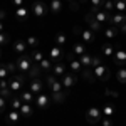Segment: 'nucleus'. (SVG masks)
<instances>
[{"label":"nucleus","mask_w":126,"mask_h":126,"mask_svg":"<svg viewBox=\"0 0 126 126\" xmlns=\"http://www.w3.org/2000/svg\"><path fill=\"white\" fill-rule=\"evenodd\" d=\"M15 64H17V71H19V74H29L30 67H32V56H30V52H25V54H22L19 56V59L15 61Z\"/></svg>","instance_id":"nucleus-1"},{"label":"nucleus","mask_w":126,"mask_h":126,"mask_svg":"<svg viewBox=\"0 0 126 126\" xmlns=\"http://www.w3.org/2000/svg\"><path fill=\"white\" fill-rule=\"evenodd\" d=\"M103 119V111H101V108L99 106H89L86 109V121L89 125H96Z\"/></svg>","instance_id":"nucleus-2"},{"label":"nucleus","mask_w":126,"mask_h":126,"mask_svg":"<svg viewBox=\"0 0 126 126\" xmlns=\"http://www.w3.org/2000/svg\"><path fill=\"white\" fill-rule=\"evenodd\" d=\"M25 74H14L9 78V86H10V91L15 94V93H20L22 87H24V81H25Z\"/></svg>","instance_id":"nucleus-3"},{"label":"nucleus","mask_w":126,"mask_h":126,"mask_svg":"<svg viewBox=\"0 0 126 126\" xmlns=\"http://www.w3.org/2000/svg\"><path fill=\"white\" fill-rule=\"evenodd\" d=\"M47 12H49V7L46 5L44 0H35V2L32 3V14H34L37 19H44V17L47 15Z\"/></svg>","instance_id":"nucleus-4"},{"label":"nucleus","mask_w":126,"mask_h":126,"mask_svg":"<svg viewBox=\"0 0 126 126\" xmlns=\"http://www.w3.org/2000/svg\"><path fill=\"white\" fill-rule=\"evenodd\" d=\"M84 20H86V24H87V29H91L96 35L99 34V32H103V25L94 19V15H93L91 12H87L86 15H84Z\"/></svg>","instance_id":"nucleus-5"},{"label":"nucleus","mask_w":126,"mask_h":126,"mask_svg":"<svg viewBox=\"0 0 126 126\" xmlns=\"http://www.w3.org/2000/svg\"><path fill=\"white\" fill-rule=\"evenodd\" d=\"M93 72H94V76H96L99 81H108V79L111 78V69H109V66H106V64H101V66L94 67Z\"/></svg>","instance_id":"nucleus-6"},{"label":"nucleus","mask_w":126,"mask_h":126,"mask_svg":"<svg viewBox=\"0 0 126 126\" xmlns=\"http://www.w3.org/2000/svg\"><path fill=\"white\" fill-rule=\"evenodd\" d=\"M44 89H46V82L42 81V78H34V79H30L29 91L32 93V94H40V93H44Z\"/></svg>","instance_id":"nucleus-7"},{"label":"nucleus","mask_w":126,"mask_h":126,"mask_svg":"<svg viewBox=\"0 0 126 126\" xmlns=\"http://www.w3.org/2000/svg\"><path fill=\"white\" fill-rule=\"evenodd\" d=\"M61 82H62L64 89H66V91H69L71 87L78 82V74H74V72H66V74L61 78Z\"/></svg>","instance_id":"nucleus-8"},{"label":"nucleus","mask_w":126,"mask_h":126,"mask_svg":"<svg viewBox=\"0 0 126 126\" xmlns=\"http://www.w3.org/2000/svg\"><path fill=\"white\" fill-rule=\"evenodd\" d=\"M67 59H69V67H71V72H74V74H81V71H82V64H81V61L76 59V56L72 54V52H69L67 54Z\"/></svg>","instance_id":"nucleus-9"},{"label":"nucleus","mask_w":126,"mask_h":126,"mask_svg":"<svg viewBox=\"0 0 126 126\" xmlns=\"http://www.w3.org/2000/svg\"><path fill=\"white\" fill-rule=\"evenodd\" d=\"M50 97L46 94V93H40V94H37V97H35V104H37V108H40V109H47L49 106H50Z\"/></svg>","instance_id":"nucleus-10"},{"label":"nucleus","mask_w":126,"mask_h":126,"mask_svg":"<svg viewBox=\"0 0 126 126\" xmlns=\"http://www.w3.org/2000/svg\"><path fill=\"white\" fill-rule=\"evenodd\" d=\"M62 57H64V50H62V47H52L50 50H49V59L54 62V64H57V62H61L62 61Z\"/></svg>","instance_id":"nucleus-11"},{"label":"nucleus","mask_w":126,"mask_h":126,"mask_svg":"<svg viewBox=\"0 0 126 126\" xmlns=\"http://www.w3.org/2000/svg\"><path fill=\"white\" fill-rule=\"evenodd\" d=\"M20 118H22L20 111L10 109V111H7V113H5V123H7V125H10V126H12V125H17Z\"/></svg>","instance_id":"nucleus-12"},{"label":"nucleus","mask_w":126,"mask_h":126,"mask_svg":"<svg viewBox=\"0 0 126 126\" xmlns=\"http://www.w3.org/2000/svg\"><path fill=\"white\" fill-rule=\"evenodd\" d=\"M126 22V14H118V12H113L111 17H109V24L114 25V27H121Z\"/></svg>","instance_id":"nucleus-13"},{"label":"nucleus","mask_w":126,"mask_h":126,"mask_svg":"<svg viewBox=\"0 0 126 126\" xmlns=\"http://www.w3.org/2000/svg\"><path fill=\"white\" fill-rule=\"evenodd\" d=\"M79 37H81V40H82L84 44H93V42L96 40V34L91 29H84V30H81Z\"/></svg>","instance_id":"nucleus-14"},{"label":"nucleus","mask_w":126,"mask_h":126,"mask_svg":"<svg viewBox=\"0 0 126 126\" xmlns=\"http://www.w3.org/2000/svg\"><path fill=\"white\" fill-rule=\"evenodd\" d=\"M113 61H114V64H116V66L123 67V66L126 64V50L118 49L116 52H114V56H113Z\"/></svg>","instance_id":"nucleus-15"},{"label":"nucleus","mask_w":126,"mask_h":126,"mask_svg":"<svg viewBox=\"0 0 126 126\" xmlns=\"http://www.w3.org/2000/svg\"><path fill=\"white\" fill-rule=\"evenodd\" d=\"M14 50H15L19 56H22V54H25V52L29 50V46L25 44V40L19 39V40H15V42H14Z\"/></svg>","instance_id":"nucleus-16"},{"label":"nucleus","mask_w":126,"mask_h":126,"mask_svg":"<svg viewBox=\"0 0 126 126\" xmlns=\"http://www.w3.org/2000/svg\"><path fill=\"white\" fill-rule=\"evenodd\" d=\"M94 15V19L103 25V24H109V17H111V14H108L106 10H99V12H96V14H93Z\"/></svg>","instance_id":"nucleus-17"},{"label":"nucleus","mask_w":126,"mask_h":126,"mask_svg":"<svg viewBox=\"0 0 126 126\" xmlns=\"http://www.w3.org/2000/svg\"><path fill=\"white\" fill-rule=\"evenodd\" d=\"M114 52H116V50L113 47V44H109V42H106V44L101 46V56H103V57H113Z\"/></svg>","instance_id":"nucleus-18"},{"label":"nucleus","mask_w":126,"mask_h":126,"mask_svg":"<svg viewBox=\"0 0 126 126\" xmlns=\"http://www.w3.org/2000/svg\"><path fill=\"white\" fill-rule=\"evenodd\" d=\"M104 2H106V0H89V12H91V14H96L99 10H103Z\"/></svg>","instance_id":"nucleus-19"},{"label":"nucleus","mask_w":126,"mask_h":126,"mask_svg":"<svg viewBox=\"0 0 126 126\" xmlns=\"http://www.w3.org/2000/svg\"><path fill=\"white\" fill-rule=\"evenodd\" d=\"M71 52H72L74 56H78V57H81L82 54H86V46H84V42H76V44H72Z\"/></svg>","instance_id":"nucleus-20"},{"label":"nucleus","mask_w":126,"mask_h":126,"mask_svg":"<svg viewBox=\"0 0 126 126\" xmlns=\"http://www.w3.org/2000/svg\"><path fill=\"white\" fill-rule=\"evenodd\" d=\"M67 71H66V64H62V62H57V64H54V67H52V74L56 76V78H62L64 74H66Z\"/></svg>","instance_id":"nucleus-21"},{"label":"nucleus","mask_w":126,"mask_h":126,"mask_svg":"<svg viewBox=\"0 0 126 126\" xmlns=\"http://www.w3.org/2000/svg\"><path fill=\"white\" fill-rule=\"evenodd\" d=\"M79 76L84 78L87 82H94V81H96V76H94V72H93V69H91V67H82V71H81Z\"/></svg>","instance_id":"nucleus-22"},{"label":"nucleus","mask_w":126,"mask_h":126,"mask_svg":"<svg viewBox=\"0 0 126 126\" xmlns=\"http://www.w3.org/2000/svg\"><path fill=\"white\" fill-rule=\"evenodd\" d=\"M19 97L22 99V103H25V104H32V103L35 101V97H34V94H32L30 91H20Z\"/></svg>","instance_id":"nucleus-23"},{"label":"nucleus","mask_w":126,"mask_h":126,"mask_svg":"<svg viewBox=\"0 0 126 126\" xmlns=\"http://www.w3.org/2000/svg\"><path fill=\"white\" fill-rule=\"evenodd\" d=\"M103 34H104V37L106 39H114V37H118V34H119V30H118V27H114V25H109V27H106V29L103 30Z\"/></svg>","instance_id":"nucleus-24"},{"label":"nucleus","mask_w":126,"mask_h":126,"mask_svg":"<svg viewBox=\"0 0 126 126\" xmlns=\"http://www.w3.org/2000/svg\"><path fill=\"white\" fill-rule=\"evenodd\" d=\"M61 10H62V0H50V3H49V12H52V14L57 15Z\"/></svg>","instance_id":"nucleus-25"},{"label":"nucleus","mask_w":126,"mask_h":126,"mask_svg":"<svg viewBox=\"0 0 126 126\" xmlns=\"http://www.w3.org/2000/svg\"><path fill=\"white\" fill-rule=\"evenodd\" d=\"M40 69H42V72H52V67H54V62H52V61H50V59H42V61H40Z\"/></svg>","instance_id":"nucleus-26"},{"label":"nucleus","mask_w":126,"mask_h":126,"mask_svg":"<svg viewBox=\"0 0 126 126\" xmlns=\"http://www.w3.org/2000/svg\"><path fill=\"white\" fill-rule=\"evenodd\" d=\"M40 74H42V69H40L39 64H32V67H30L29 74H27V78L34 79V78H40Z\"/></svg>","instance_id":"nucleus-27"},{"label":"nucleus","mask_w":126,"mask_h":126,"mask_svg":"<svg viewBox=\"0 0 126 126\" xmlns=\"http://www.w3.org/2000/svg\"><path fill=\"white\" fill-rule=\"evenodd\" d=\"M20 114H22V118H30L32 114H34V109H32V104H22L20 106Z\"/></svg>","instance_id":"nucleus-28"},{"label":"nucleus","mask_w":126,"mask_h":126,"mask_svg":"<svg viewBox=\"0 0 126 126\" xmlns=\"http://www.w3.org/2000/svg\"><path fill=\"white\" fill-rule=\"evenodd\" d=\"M101 111H103V118H111L114 114V106L111 103H106L104 106L101 108Z\"/></svg>","instance_id":"nucleus-29"},{"label":"nucleus","mask_w":126,"mask_h":126,"mask_svg":"<svg viewBox=\"0 0 126 126\" xmlns=\"http://www.w3.org/2000/svg\"><path fill=\"white\" fill-rule=\"evenodd\" d=\"M22 104H24V103H22V99H20L19 96H14L9 103L10 109H15V111H20V106H22Z\"/></svg>","instance_id":"nucleus-30"},{"label":"nucleus","mask_w":126,"mask_h":126,"mask_svg":"<svg viewBox=\"0 0 126 126\" xmlns=\"http://www.w3.org/2000/svg\"><path fill=\"white\" fill-rule=\"evenodd\" d=\"M114 12L126 14V0H114Z\"/></svg>","instance_id":"nucleus-31"},{"label":"nucleus","mask_w":126,"mask_h":126,"mask_svg":"<svg viewBox=\"0 0 126 126\" xmlns=\"http://www.w3.org/2000/svg\"><path fill=\"white\" fill-rule=\"evenodd\" d=\"M30 56H32V62L34 64H40V61L44 59V54L40 50H37V49H32L30 50Z\"/></svg>","instance_id":"nucleus-32"},{"label":"nucleus","mask_w":126,"mask_h":126,"mask_svg":"<svg viewBox=\"0 0 126 126\" xmlns=\"http://www.w3.org/2000/svg\"><path fill=\"white\" fill-rule=\"evenodd\" d=\"M66 93H67V91H61V93H52V101H54V103H57V104L64 103V101H66Z\"/></svg>","instance_id":"nucleus-33"},{"label":"nucleus","mask_w":126,"mask_h":126,"mask_svg":"<svg viewBox=\"0 0 126 126\" xmlns=\"http://www.w3.org/2000/svg\"><path fill=\"white\" fill-rule=\"evenodd\" d=\"M79 61H81L82 67H91V62H93V56L86 52V54H82V56L79 57Z\"/></svg>","instance_id":"nucleus-34"},{"label":"nucleus","mask_w":126,"mask_h":126,"mask_svg":"<svg viewBox=\"0 0 126 126\" xmlns=\"http://www.w3.org/2000/svg\"><path fill=\"white\" fill-rule=\"evenodd\" d=\"M27 15H29V10L25 9V7H19V9H15V17L19 20H25L27 19Z\"/></svg>","instance_id":"nucleus-35"},{"label":"nucleus","mask_w":126,"mask_h":126,"mask_svg":"<svg viewBox=\"0 0 126 126\" xmlns=\"http://www.w3.org/2000/svg\"><path fill=\"white\" fill-rule=\"evenodd\" d=\"M25 44H27L30 49H37L39 47V39H37L35 35H29V37L25 39Z\"/></svg>","instance_id":"nucleus-36"},{"label":"nucleus","mask_w":126,"mask_h":126,"mask_svg":"<svg viewBox=\"0 0 126 126\" xmlns=\"http://www.w3.org/2000/svg\"><path fill=\"white\" fill-rule=\"evenodd\" d=\"M66 42H67L66 34H62V32L56 34V44H57V47H64V46H66Z\"/></svg>","instance_id":"nucleus-37"},{"label":"nucleus","mask_w":126,"mask_h":126,"mask_svg":"<svg viewBox=\"0 0 126 126\" xmlns=\"http://www.w3.org/2000/svg\"><path fill=\"white\" fill-rule=\"evenodd\" d=\"M116 78H118V81H119L121 84H126V69L125 67H119V69H118Z\"/></svg>","instance_id":"nucleus-38"},{"label":"nucleus","mask_w":126,"mask_h":126,"mask_svg":"<svg viewBox=\"0 0 126 126\" xmlns=\"http://www.w3.org/2000/svg\"><path fill=\"white\" fill-rule=\"evenodd\" d=\"M57 79H59V78H56L52 72H49L47 76H46V87H49V89H50V87H52V84H54Z\"/></svg>","instance_id":"nucleus-39"},{"label":"nucleus","mask_w":126,"mask_h":126,"mask_svg":"<svg viewBox=\"0 0 126 126\" xmlns=\"http://www.w3.org/2000/svg\"><path fill=\"white\" fill-rule=\"evenodd\" d=\"M103 10H106L108 14H113L114 12V0H106L103 5Z\"/></svg>","instance_id":"nucleus-40"},{"label":"nucleus","mask_w":126,"mask_h":126,"mask_svg":"<svg viewBox=\"0 0 126 126\" xmlns=\"http://www.w3.org/2000/svg\"><path fill=\"white\" fill-rule=\"evenodd\" d=\"M61 91H66V89H64V86H62L61 79H57V81L52 84V87H50V93H61Z\"/></svg>","instance_id":"nucleus-41"},{"label":"nucleus","mask_w":126,"mask_h":126,"mask_svg":"<svg viewBox=\"0 0 126 126\" xmlns=\"http://www.w3.org/2000/svg\"><path fill=\"white\" fill-rule=\"evenodd\" d=\"M10 42V35L7 32H0V47H3V46H7Z\"/></svg>","instance_id":"nucleus-42"},{"label":"nucleus","mask_w":126,"mask_h":126,"mask_svg":"<svg viewBox=\"0 0 126 126\" xmlns=\"http://www.w3.org/2000/svg\"><path fill=\"white\" fill-rule=\"evenodd\" d=\"M10 76L9 69H7V64L3 62V64H0V79H7Z\"/></svg>","instance_id":"nucleus-43"},{"label":"nucleus","mask_w":126,"mask_h":126,"mask_svg":"<svg viewBox=\"0 0 126 126\" xmlns=\"http://www.w3.org/2000/svg\"><path fill=\"white\" fill-rule=\"evenodd\" d=\"M101 64H104V62H103V59H101V56H93V62H91V69L97 67V66H101Z\"/></svg>","instance_id":"nucleus-44"},{"label":"nucleus","mask_w":126,"mask_h":126,"mask_svg":"<svg viewBox=\"0 0 126 126\" xmlns=\"http://www.w3.org/2000/svg\"><path fill=\"white\" fill-rule=\"evenodd\" d=\"M64 2H67V3H69V9L72 10V12H78V10H79V3L76 2V0H64Z\"/></svg>","instance_id":"nucleus-45"},{"label":"nucleus","mask_w":126,"mask_h":126,"mask_svg":"<svg viewBox=\"0 0 126 126\" xmlns=\"http://www.w3.org/2000/svg\"><path fill=\"white\" fill-rule=\"evenodd\" d=\"M7 69H9L10 76L17 74V72H15V71H17V64H15V62H7Z\"/></svg>","instance_id":"nucleus-46"},{"label":"nucleus","mask_w":126,"mask_h":126,"mask_svg":"<svg viewBox=\"0 0 126 126\" xmlns=\"http://www.w3.org/2000/svg\"><path fill=\"white\" fill-rule=\"evenodd\" d=\"M7 106H9V99L0 96V113H3V111L7 109Z\"/></svg>","instance_id":"nucleus-47"},{"label":"nucleus","mask_w":126,"mask_h":126,"mask_svg":"<svg viewBox=\"0 0 126 126\" xmlns=\"http://www.w3.org/2000/svg\"><path fill=\"white\" fill-rule=\"evenodd\" d=\"M101 125L103 126H113V119L111 118H103L101 119Z\"/></svg>","instance_id":"nucleus-48"},{"label":"nucleus","mask_w":126,"mask_h":126,"mask_svg":"<svg viewBox=\"0 0 126 126\" xmlns=\"http://www.w3.org/2000/svg\"><path fill=\"white\" fill-rule=\"evenodd\" d=\"M12 2H14V5H15L17 9H19V7H24V0H12Z\"/></svg>","instance_id":"nucleus-49"},{"label":"nucleus","mask_w":126,"mask_h":126,"mask_svg":"<svg viewBox=\"0 0 126 126\" xmlns=\"http://www.w3.org/2000/svg\"><path fill=\"white\" fill-rule=\"evenodd\" d=\"M106 96H113V97H118L119 94H118V93H113L111 89H106Z\"/></svg>","instance_id":"nucleus-50"},{"label":"nucleus","mask_w":126,"mask_h":126,"mask_svg":"<svg viewBox=\"0 0 126 126\" xmlns=\"http://www.w3.org/2000/svg\"><path fill=\"white\" fill-rule=\"evenodd\" d=\"M5 17H7V12L5 10H0V20H3Z\"/></svg>","instance_id":"nucleus-51"},{"label":"nucleus","mask_w":126,"mask_h":126,"mask_svg":"<svg viewBox=\"0 0 126 126\" xmlns=\"http://www.w3.org/2000/svg\"><path fill=\"white\" fill-rule=\"evenodd\" d=\"M119 30H121L123 34H126V22H125V24H123V25H121V27H119Z\"/></svg>","instance_id":"nucleus-52"},{"label":"nucleus","mask_w":126,"mask_h":126,"mask_svg":"<svg viewBox=\"0 0 126 126\" xmlns=\"http://www.w3.org/2000/svg\"><path fill=\"white\" fill-rule=\"evenodd\" d=\"M3 29H5V25H3V22L0 20V32H3Z\"/></svg>","instance_id":"nucleus-53"},{"label":"nucleus","mask_w":126,"mask_h":126,"mask_svg":"<svg viewBox=\"0 0 126 126\" xmlns=\"http://www.w3.org/2000/svg\"><path fill=\"white\" fill-rule=\"evenodd\" d=\"M79 2H81V3H87L89 0H79Z\"/></svg>","instance_id":"nucleus-54"},{"label":"nucleus","mask_w":126,"mask_h":126,"mask_svg":"<svg viewBox=\"0 0 126 126\" xmlns=\"http://www.w3.org/2000/svg\"><path fill=\"white\" fill-rule=\"evenodd\" d=\"M0 59H2V47H0Z\"/></svg>","instance_id":"nucleus-55"},{"label":"nucleus","mask_w":126,"mask_h":126,"mask_svg":"<svg viewBox=\"0 0 126 126\" xmlns=\"http://www.w3.org/2000/svg\"><path fill=\"white\" fill-rule=\"evenodd\" d=\"M34 2H35V0H34Z\"/></svg>","instance_id":"nucleus-56"}]
</instances>
